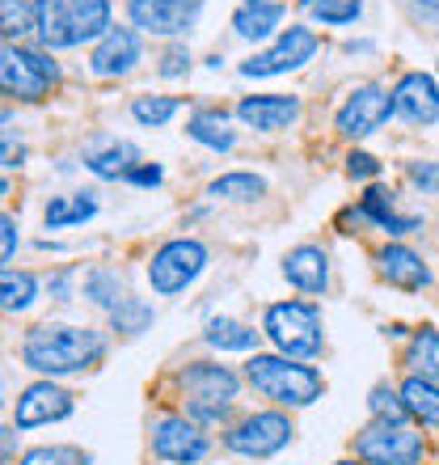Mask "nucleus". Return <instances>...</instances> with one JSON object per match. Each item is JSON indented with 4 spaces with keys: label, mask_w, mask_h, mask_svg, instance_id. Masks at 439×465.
Here are the masks:
<instances>
[{
    "label": "nucleus",
    "mask_w": 439,
    "mask_h": 465,
    "mask_svg": "<svg viewBox=\"0 0 439 465\" xmlns=\"http://www.w3.org/2000/svg\"><path fill=\"white\" fill-rule=\"evenodd\" d=\"M157 73L165 76V81H173V76H186V73H190V51H186V43H170V47L161 51Z\"/></svg>",
    "instance_id": "nucleus-38"
},
{
    "label": "nucleus",
    "mask_w": 439,
    "mask_h": 465,
    "mask_svg": "<svg viewBox=\"0 0 439 465\" xmlns=\"http://www.w3.org/2000/svg\"><path fill=\"white\" fill-rule=\"evenodd\" d=\"M393 111L410 127H431L439 123V85L431 73H402L393 85Z\"/></svg>",
    "instance_id": "nucleus-15"
},
{
    "label": "nucleus",
    "mask_w": 439,
    "mask_h": 465,
    "mask_svg": "<svg viewBox=\"0 0 439 465\" xmlns=\"http://www.w3.org/2000/svg\"><path fill=\"white\" fill-rule=\"evenodd\" d=\"M186 135L199 140L203 148L211 153H232L237 148V132L229 127V111H220V106H203L186 119Z\"/></svg>",
    "instance_id": "nucleus-23"
},
{
    "label": "nucleus",
    "mask_w": 439,
    "mask_h": 465,
    "mask_svg": "<svg viewBox=\"0 0 439 465\" xmlns=\"http://www.w3.org/2000/svg\"><path fill=\"white\" fill-rule=\"evenodd\" d=\"M338 465H364V461H338Z\"/></svg>",
    "instance_id": "nucleus-47"
},
{
    "label": "nucleus",
    "mask_w": 439,
    "mask_h": 465,
    "mask_svg": "<svg viewBox=\"0 0 439 465\" xmlns=\"http://www.w3.org/2000/svg\"><path fill=\"white\" fill-rule=\"evenodd\" d=\"M178 398H182V415L211 428L232 415V406L241 398V372H232L220 360H190L178 368Z\"/></svg>",
    "instance_id": "nucleus-2"
},
{
    "label": "nucleus",
    "mask_w": 439,
    "mask_h": 465,
    "mask_svg": "<svg viewBox=\"0 0 439 465\" xmlns=\"http://www.w3.org/2000/svg\"><path fill=\"white\" fill-rule=\"evenodd\" d=\"M300 5H305V9H317V5H321V0H300Z\"/></svg>",
    "instance_id": "nucleus-46"
},
{
    "label": "nucleus",
    "mask_w": 439,
    "mask_h": 465,
    "mask_svg": "<svg viewBox=\"0 0 439 465\" xmlns=\"http://www.w3.org/2000/svg\"><path fill=\"white\" fill-rule=\"evenodd\" d=\"M178 111H182V98H170V94H135L127 106V114L140 127H165Z\"/></svg>",
    "instance_id": "nucleus-32"
},
{
    "label": "nucleus",
    "mask_w": 439,
    "mask_h": 465,
    "mask_svg": "<svg viewBox=\"0 0 439 465\" xmlns=\"http://www.w3.org/2000/svg\"><path fill=\"white\" fill-rule=\"evenodd\" d=\"M367 411L372 419H385V423H410V411L402 402V390H393V385H372L367 393Z\"/></svg>",
    "instance_id": "nucleus-35"
},
{
    "label": "nucleus",
    "mask_w": 439,
    "mask_h": 465,
    "mask_svg": "<svg viewBox=\"0 0 439 465\" xmlns=\"http://www.w3.org/2000/svg\"><path fill=\"white\" fill-rule=\"evenodd\" d=\"M68 13H73V30L76 43H98L110 35V0H68Z\"/></svg>",
    "instance_id": "nucleus-30"
},
{
    "label": "nucleus",
    "mask_w": 439,
    "mask_h": 465,
    "mask_svg": "<svg viewBox=\"0 0 439 465\" xmlns=\"http://www.w3.org/2000/svg\"><path fill=\"white\" fill-rule=\"evenodd\" d=\"M292 419L283 411H254V415L237 419L229 431H224V449L245 461H267V457L283 453L292 444Z\"/></svg>",
    "instance_id": "nucleus-9"
},
{
    "label": "nucleus",
    "mask_w": 439,
    "mask_h": 465,
    "mask_svg": "<svg viewBox=\"0 0 439 465\" xmlns=\"http://www.w3.org/2000/svg\"><path fill=\"white\" fill-rule=\"evenodd\" d=\"M93 457L76 444H38L30 453L22 457V465H89Z\"/></svg>",
    "instance_id": "nucleus-36"
},
{
    "label": "nucleus",
    "mask_w": 439,
    "mask_h": 465,
    "mask_svg": "<svg viewBox=\"0 0 439 465\" xmlns=\"http://www.w3.org/2000/svg\"><path fill=\"white\" fill-rule=\"evenodd\" d=\"M402 364H405V372H415V377L439 385V331L435 326H418V331L405 339Z\"/></svg>",
    "instance_id": "nucleus-24"
},
{
    "label": "nucleus",
    "mask_w": 439,
    "mask_h": 465,
    "mask_svg": "<svg viewBox=\"0 0 439 465\" xmlns=\"http://www.w3.org/2000/svg\"><path fill=\"white\" fill-rule=\"evenodd\" d=\"M13 254H17V221H13V212L0 216V258H5V267H13Z\"/></svg>",
    "instance_id": "nucleus-41"
},
{
    "label": "nucleus",
    "mask_w": 439,
    "mask_h": 465,
    "mask_svg": "<svg viewBox=\"0 0 439 465\" xmlns=\"http://www.w3.org/2000/svg\"><path fill=\"white\" fill-rule=\"evenodd\" d=\"M208 0H127V25L152 38H186L203 17Z\"/></svg>",
    "instance_id": "nucleus-11"
},
{
    "label": "nucleus",
    "mask_w": 439,
    "mask_h": 465,
    "mask_svg": "<svg viewBox=\"0 0 439 465\" xmlns=\"http://www.w3.org/2000/svg\"><path fill=\"white\" fill-rule=\"evenodd\" d=\"M245 381L254 385L267 402L288 406V411H300V406H313L326 393V377H321L313 364L305 360H288L279 351H254L245 360Z\"/></svg>",
    "instance_id": "nucleus-3"
},
{
    "label": "nucleus",
    "mask_w": 439,
    "mask_h": 465,
    "mask_svg": "<svg viewBox=\"0 0 439 465\" xmlns=\"http://www.w3.org/2000/svg\"><path fill=\"white\" fill-rule=\"evenodd\" d=\"M106 334L93 326H68V322H43L22 339V364L38 377H73L89 372L106 360Z\"/></svg>",
    "instance_id": "nucleus-1"
},
{
    "label": "nucleus",
    "mask_w": 439,
    "mask_h": 465,
    "mask_svg": "<svg viewBox=\"0 0 439 465\" xmlns=\"http://www.w3.org/2000/svg\"><path fill=\"white\" fill-rule=\"evenodd\" d=\"M73 415V393L55 385L51 377L34 381V385H25L17 393V402H13V428H47V423H60V419Z\"/></svg>",
    "instance_id": "nucleus-14"
},
{
    "label": "nucleus",
    "mask_w": 439,
    "mask_h": 465,
    "mask_svg": "<svg viewBox=\"0 0 439 465\" xmlns=\"http://www.w3.org/2000/svg\"><path fill=\"white\" fill-rule=\"evenodd\" d=\"M208 195L224 199V203H254V199L267 195V178H258V173L249 170H237V173H220V178H211L208 183Z\"/></svg>",
    "instance_id": "nucleus-29"
},
{
    "label": "nucleus",
    "mask_w": 439,
    "mask_h": 465,
    "mask_svg": "<svg viewBox=\"0 0 439 465\" xmlns=\"http://www.w3.org/2000/svg\"><path fill=\"white\" fill-rule=\"evenodd\" d=\"M34 301H38V275L34 271L5 267V275H0V305H5V313H25Z\"/></svg>",
    "instance_id": "nucleus-31"
},
{
    "label": "nucleus",
    "mask_w": 439,
    "mask_h": 465,
    "mask_svg": "<svg viewBox=\"0 0 439 465\" xmlns=\"http://www.w3.org/2000/svg\"><path fill=\"white\" fill-rule=\"evenodd\" d=\"M208 245L199 237H170L148 258V283L157 296H178L208 271Z\"/></svg>",
    "instance_id": "nucleus-6"
},
{
    "label": "nucleus",
    "mask_w": 439,
    "mask_h": 465,
    "mask_svg": "<svg viewBox=\"0 0 439 465\" xmlns=\"http://www.w3.org/2000/svg\"><path fill=\"white\" fill-rule=\"evenodd\" d=\"M148 440H152V453L165 465H199L211 453V436L203 431V423H195V419H186V415L152 419Z\"/></svg>",
    "instance_id": "nucleus-12"
},
{
    "label": "nucleus",
    "mask_w": 439,
    "mask_h": 465,
    "mask_svg": "<svg viewBox=\"0 0 439 465\" xmlns=\"http://www.w3.org/2000/svg\"><path fill=\"white\" fill-rule=\"evenodd\" d=\"M127 275H122L119 267H93L85 275V301L93 309H106V313H114V309L127 301Z\"/></svg>",
    "instance_id": "nucleus-28"
},
{
    "label": "nucleus",
    "mask_w": 439,
    "mask_h": 465,
    "mask_svg": "<svg viewBox=\"0 0 439 465\" xmlns=\"http://www.w3.org/2000/svg\"><path fill=\"white\" fill-rule=\"evenodd\" d=\"M13 431L17 428H5V457H13Z\"/></svg>",
    "instance_id": "nucleus-45"
},
{
    "label": "nucleus",
    "mask_w": 439,
    "mask_h": 465,
    "mask_svg": "<svg viewBox=\"0 0 439 465\" xmlns=\"http://www.w3.org/2000/svg\"><path fill=\"white\" fill-rule=\"evenodd\" d=\"M313 13V22L317 25H355L359 22V13H364V0H321Z\"/></svg>",
    "instance_id": "nucleus-37"
},
{
    "label": "nucleus",
    "mask_w": 439,
    "mask_h": 465,
    "mask_svg": "<svg viewBox=\"0 0 439 465\" xmlns=\"http://www.w3.org/2000/svg\"><path fill=\"white\" fill-rule=\"evenodd\" d=\"M359 216L372 221L376 229H385L389 237H405V232L423 229V216H405V212H397L393 191H385V186H367L364 199H359Z\"/></svg>",
    "instance_id": "nucleus-22"
},
{
    "label": "nucleus",
    "mask_w": 439,
    "mask_h": 465,
    "mask_svg": "<svg viewBox=\"0 0 439 465\" xmlns=\"http://www.w3.org/2000/svg\"><path fill=\"white\" fill-rule=\"evenodd\" d=\"M55 85H60V64L51 60L47 47L5 43V51H0V89H5V98L43 102Z\"/></svg>",
    "instance_id": "nucleus-5"
},
{
    "label": "nucleus",
    "mask_w": 439,
    "mask_h": 465,
    "mask_svg": "<svg viewBox=\"0 0 439 465\" xmlns=\"http://www.w3.org/2000/svg\"><path fill=\"white\" fill-rule=\"evenodd\" d=\"M0 30H5V43H22L25 35H34V9L30 0H0Z\"/></svg>",
    "instance_id": "nucleus-34"
},
{
    "label": "nucleus",
    "mask_w": 439,
    "mask_h": 465,
    "mask_svg": "<svg viewBox=\"0 0 439 465\" xmlns=\"http://www.w3.org/2000/svg\"><path fill=\"white\" fill-rule=\"evenodd\" d=\"M144 60V38L135 25H110V35L93 43L89 51V73L102 76V81H119V76H132Z\"/></svg>",
    "instance_id": "nucleus-13"
},
{
    "label": "nucleus",
    "mask_w": 439,
    "mask_h": 465,
    "mask_svg": "<svg viewBox=\"0 0 439 465\" xmlns=\"http://www.w3.org/2000/svg\"><path fill=\"white\" fill-rule=\"evenodd\" d=\"M258 339H262V331H254V326H245V322H237V318H211L208 326H203V343H208L211 351H245V355H254Z\"/></svg>",
    "instance_id": "nucleus-26"
},
{
    "label": "nucleus",
    "mask_w": 439,
    "mask_h": 465,
    "mask_svg": "<svg viewBox=\"0 0 439 465\" xmlns=\"http://www.w3.org/2000/svg\"><path fill=\"white\" fill-rule=\"evenodd\" d=\"M355 457L364 465H423L427 457V436L415 423H385L372 419L355 436Z\"/></svg>",
    "instance_id": "nucleus-7"
},
{
    "label": "nucleus",
    "mask_w": 439,
    "mask_h": 465,
    "mask_svg": "<svg viewBox=\"0 0 439 465\" xmlns=\"http://www.w3.org/2000/svg\"><path fill=\"white\" fill-rule=\"evenodd\" d=\"M283 0H241L232 9V35L241 43H267V38L283 35Z\"/></svg>",
    "instance_id": "nucleus-20"
},
{
    "label": "nucleus",
    "mask_w": 439,
    "mask_h": 465,
    "mask_svg": "<svg viewBox=\"0 0 439 465\" xmlns=\"http://www.w3.org/2000/svg\"><path fill=\"white\" fill-rule=\"evenodd\" d=\"M81 161H85L89 173H98L106 183H119L140 165V148L132 140H119V135H93L85 148H81Z\"/></svg>",
    "instance_id": "nucleus-18"
},
{
    "label": "nucleus",
    "mask_w": 439,
    "mask_h": 465,
    "mask_svg": "<svg viewBox=\"0 0 439 465\" xmlns=\"http://www.w3.org/2000/svg\"><path fill=\"white\" fill-rule=\"evenodd\" d=\"M262 334L288 360H317L326 347V322L317 301H275L262 309Z\"/></svg>",
    "instance_id": "nucleus-4"
},
{
    "label": "nucleus",
    "mask_w": 439,
    "mask_h": 465,
    "mask_svg": "<svg viewBox=\"0 0 439 465\" xmlns=\"http://www.w3.org/2000/svg\"><path fill=\"white\" fill-rule=\"evenodd\" d=\"M393 89L376 85V81H367V85H355L346 98H342L338 114H334V132L342 140H367V135H376L385 123L393 119Z\"/></svg>",
    "instance_id": "nucleus-10"
},
{
    "label": "nucleus",
    "mask_w": 439,
    "mask_h": 465,
    "mask_svg": "<svg viewBox=\"0 0 439 465\" xmlns=\"http://www.w3.org/2000/svg\"><path fill=\"white\" fill-rule=\"evenodd\" d=\"M283 280L292 283L296 292L321 296L329 288V254L313 242L292 245V250L283 254Z\"/></svg>",
    "instance_id": "nucleus-19"
},
{
    "label": "nucleus",
    "mask_w": 439,
    "mask_h": 465,
    "mask_svg": "<svg viewBox=\"0 0 439 465\" xmlns=\"http://www.w3.org/2000/svg\"><path fill=\"white\" fill-rule=\"evenodd\" d=\"M161 178H165V170H161L157 161H140V165H135L122 183H132V186H161Z\"/></svg>",
    "instance_id": "nucleus-43"
},
{
    "label": "nucleus",
    "mask_w": 439,
    "mask_h": 465,
    "mask_svg": "<svg viewBox=\"0 0 439 465\" xmlns=\"http://www.w3.org/2000/svg\"><path fill=\"white\" fill-rule=\"evenodd\" d=\"M376 271L380 280L393 283V288H402V292H423L431 283V267L423 262L418 250H410L405 242H385L376 250Z\"/></svg>",
    "instance_id": "nucleus-17"
},
{
    "label": "nucleus",
    "mask_w": 439,
    "mask_h": 465,
    "mask_svg": "<svg viewBox=\"0 0 439 465\" xmlns=\"http://www.w3.org/2000/svg\"><path fill=\"white\" fill-rule=\"evenodd\" d=\"M152 322H157V313H152V305H148L144 296H127V301L110 313V331L135 339V334H144Z\"/></svg>",
    "instance_id": "nucleus-33"
},
{
    "label": "nucleus",
    "mask_w": 439,
    "mask_h": 465,
    "mask_svg": "<svg viewBox=\"0 0 439 465\" xmlns=\"http://www.w3.org/2000/svg\"><path fill=\"white\" fill-rule=\"evenodd\" d=\"M397 390H402V402H405V411H410V419L423 423V428L439 431V385L435 381H423V377H415V372H405V381Z\"/></svg>",
    "instance_id": "nucleus-27"
},
{
    "label": "nucleus",
    "mask_w": 439,
    "mask_h": 465,
    "mask_svg": "<svg viewBox=\"0 0 439 465\" xmlns=\"http://www.w3.org/2000/svg\"><path fill=\"white\" fill-rule=\"evenodd\" d=\"M405 178L423 191V195H439V161H410Z\"/></svg>",
    "instance_id": "nucleus-39"
},
{
    "label": "nucleus",
    "mask_w": 439,
    "mask_h": 465,
    "mask_svg": "<svg viewBox=\"0 0 439 465\" xmlns=\"http://www.w3.org/2000/svg\"><path fill=\"white\" fill-rule=\"evenodd\" d=\"M346 173L359 178V183H372V178H380V161L372 153H364V148H351L346 153Z\"/></svg>",
    "instance_id": "nucleus-40"
},
{
    "label": "nucleus",
    "mask_w": 439,
    "mask_h": 465,
    "mask_svg": "<svg viewBox=\"0 0 439 465\" xmlns=\"http://www.w3.org/2000/svg\"><path fill=\"white\" fill-rule=\"evenodd\" d=\"M73 280H76V271H73V267H60V271H55V275L47 280L51 301H60V305H68V301H73Z\"/></svg>",
    "instance_id": "nucleus-42"
},
{
    "label": "nucleus",
    "mask_w": 439,
    "mask_h": 465,
    "mask_svg": "<svg viewBox=\"0 0 439 465\" xmlns=\"http://www.w3.org/2000/svg\"><path fill=\"white\" fill-rule=\"evenodd\" d=\"M30 9H34V38H38V47H47V51L76 47V30H73L68 0H30Z\"/></svg>",
    "instance_id": "nucleus-21"
},
{
    "label": "nucleus",
    "mask_w": 439,
    "mask_h": 465,
    "mask_svg": "<svg viewBox=\"0 0 439 465\" xmlns=\"http://www.w3.org/2000/svg\"><path fill=\"white\" fill-rule=\"evenodd\" d=\"M321 51V35L313 25H283L279 38H270L262 51H254L249 60H241L237 73L249 76V81H267V76H283L305 68L308 60H317Z\"/></svg>",
    "instance_id": "nucleus-8"
},
{
    "label": "nucleus",
    "mask_w": 439,
    "mask_h": 465,
    "mask_svg": "<svg viewBox=\"0 0 439 465\" xmlns=\"http://www.w3.org/2000/svg\"><path fill=\"white\" fill-rule=\"evenodd\" d=\"M415 13L423 22H439V0H415Z\"/></svg>",
    "instance_id": "nucleus-44"
},
{
    "label": "nucleus",
    "mask_w": 439,
    "mask_h": 465,
    "mask_svg": "<svg viewBox=\"0 0 439 465\" xmlns=\"http://www.w3.org/2000/svg\"><path fill=\"white\" fill-rule=\"evenodd\" d=\"M232 114L262 135L288 132V127L300 119V98H296V94H249V98L237 102Z\"/></svg>",
    "instance_id": "nucleus-16"
},
{
    "label": "nucleus",
    "mask_w": 439,
    "mask_h": 465,
    "mask_svg": "<svg viewBox=\"0 0 439 465\" xmlns=\"http://www.w3.org/2000/svg\"><path fill=\"white\" fill-rule=\"evenodd\" d=\"M98 216V199L93 191H73V195H55L47 199L43 208V224L47 229H73V224H85Z\"/></svg>",
    "instance_id": "nucleus-25"
}]
</instances>
